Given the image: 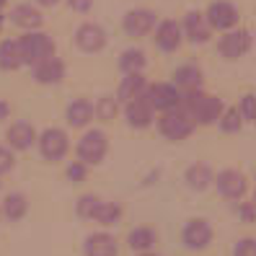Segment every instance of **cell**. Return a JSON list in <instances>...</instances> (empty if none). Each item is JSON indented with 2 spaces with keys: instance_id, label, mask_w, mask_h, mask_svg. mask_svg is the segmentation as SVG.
<instances>
[{
  "instance_id": "cell-1",
  "label": "cell",
  "mask_w": 256,
  "mask_h": 256,
  "mask_svg": "<svg viewBox=\"0 0 256 256\" xmlns=\"http://www.w3.org/2000/svg\"><path fill=\"white\" fill-rule=\"evenodd\" d=\"M182 109L194 127L202 124V127H210V124H218V119L222 114V98L212 96V94H204V91H189V94H182Z\"/></svg>"
},
{
  "instance_id": "cell-2",
  "label": "cell",
  "mask_w": 256,
  "mask_h": 256,
  "mask_svg": "<svg viewBox=\"0 0 256 256\" xmlns=\"http://www.w3.org/2000/svg\"><path fill=\"white\" fill-rule=\"evenodd\" d=\"M18 42V52H21V62L24 65H42L44 60L54 57V39L44 32H26Z\"/></svg>"
},
{
  "instance_id": "cell-3",
  "label": "cell",
  "mask_w": 256,
  "mask_h": 256,
  "mask_svg": "<svg viewBox=\"0 0 256 256\" xmlns=\"http://www.w3.org/2000/svg\"><path fill=\"white\" fill-rule=\"evenodd\" d=\"M78 160L83 166H98L104 158H106V150H109V138L106 132L101 130H86L83 138L78 140Z\"/></svg>"
},
{
  "instance_id": "cell-4",
  "label": "cell",
  "mask_w": 256,
  "mask_h": 256,
  "mask_svg": "<svg viewBox=\"0 0 256 256\" xmlns=\"http://www.w3.org/2000/svg\"><path fill=\"white\" fill-rule=\"evenodd\" d=\"M145 101L150 104L153 112H174L182 106V91L174 86V83H148V91H145Z\"/></svg>"
},
{
  "instance_id": "cell-5",
  "label": "cell",
  "mask_w": 256,
  "mask_h": 256,
  "mask_svg": "<svg viewBox=\"0 0 256 256\" xmlns=\"http://www.w3.org/2000/svg\"><path fill=\"white\" fill-rule=\"evenodd\" d=\"M202 16H204V21H207L210 28H218V32H230V28H236L238 21H240V10L233 3H228V0H212Z\"/></svg>"
},
{
  "instance_id": "cell-6",
  "label": "cell",
  "mask_w": 256,
  "mask_h": 256,
  "mask_svg": "<svg viewBox=\"0 0 256 256\" xmlns=\"http://www.w3.org/2000/svg\"><path fill=\"white\" fill-rule=\"evenodd\" d=\"M39 153L44 160H62L68 156V150H70V140H68V132L65 130H60V127H47L39 138Z\"/></svg>"
},
{
  "instance_id": "cell-7",
  "label": "cell",
  "mask_w": 256,
  "mask_h": 256,
  "mask_svg": "<svg viewBox=\"0 0 256 256\" xmlns=\"http://www.w3.org/2000/svg\"><path fill=\"white\" fill-rule=\"evenodd\" d=\"M158 130H160L163 138H168V140L178 142V140H186L189 134L194 132V122H192V119H189L182 109H174V112L160 114Z\"/></svg>"
},
{
  "instance_id": "cell-8",
  "label": "cell",
  "mask_w": 256,
  "mask_h": 256,
  "mask_svg": "<svg viewBox=\"0 0 256 256\" xmlns=\"http://www.w3.org/2000/svg\"><path fill=\"white\" fill-rule=\"evenodd\" d=\"M156 24H158V13L150 10V8H134V10L124 13V18H122L124 34L134 36V39H138V36H148L156 28Z\"/></svg>"
},
{
  "instance_id": "cell-9",
  "label": "cell",
  "mask_w": 256,
  "mask_h": 256,
  "mask_svg": "<svg viewBox=\"0 0 256 256\" xmlns=\"http://www.w3.org/2000/svg\"><path fill=\"white\" fill-rule=\"evenodd\" d=\"M251 50V32L248 28H230L218 42V52L225 60H238Z\"/></svg>"
},
{
  "instance_id": "cell-10",
  "label": "cell",
  "mask_w": 256,
  "mask_h": 256,
  "mask_svg": "<svg viewBox=\"0 0 256 256\" xmlns=\"http://www.w3.org/2000/svg\"><path fill=\"white\" fill-rule=\"evenodd\" d=\"M182 240L189 251H204L210 244H212V225H210L204 218H194L184 225Z\"/></svg>"
},
{
  "instance_id": "cell-11",
  "label": "cell",
  "mask_w": 256,
  "mask_h": 256,
  "mask_svg": "<svg viewBox=\"0 0 256 256\" xmlns=\"http://www.w3.org/2000/svg\"><path fill=\"white\" fill-rule=\"evenodd\" d=\"M212 184L218 186V192L222 194L225 200H240L246 194L248 189V182H246V176L236 171V168H225L220 171L215 178H212Z\"/></svg>"
},
{
  "instance_id": "cell-12",
  "label": "cell",
  "mask_w": 256,
  "mask_h": 256,
  "mask_svg": "<svg viewBox=\"0 0 256 256\" xmlns=\"http://www.w3.org/2000/svg\"><path fill=\"white\" fill-rule=\"evenodd\" d=\"M75 44L88 52V54H94V52H101L104 47H106V32L94 24V21H88V24H80L78 26V32H75Z\"/></svg>"
},
{
  "instance_id": "cell-13",
  "label": "cell",
  "mask_w": 256,
  "mask_h": 256,
  "mask_svg": "<svg viewBox=\"0 0 256 256\" xmlns=\"http://www.w3.org/2000/svg\"><path fill=\"white\" fill-rule=\"evenodd\" d=\"M156 47L163 50V52H176L178 47H182V42H184V34H182V24H176V21H160L156 28Z\"/></svg>"
},
{
  "instance_id": "cell-14",
  "label": "cell",
  "mask_w": 256,
  "mask_h": 256,
  "mask_svg": "<svg viewBox=\"0 0 256 256\" xmlns=\"http://www.w3.org/2000/svg\"><path fill=\"white\" fill-rule=\"evenodd\" d=\"M182 34L192 44H207L210 36H212V28L207 26V21L200 10H189L186 18H184V26H182Z\"/></svg>"
},
{
  "instance_id": "cell-15",
  "label": "cell",
  "mask_w": 256,
  "mask_h": 256,
  "mask_svg": "<svg viewBox=\"0 0 256 256\" xmlns=\"http://www.w3.org/2000/svg\"><path fill=\"white\" fill-rule=\"evenodd\" d=\"M124 116H127V124L134 127V130H148L153 124V109H150V104L145 101V96L127 101L124 104Z\"/></svg>"
},
{
  "instance_id": "cell-16",
  "label": "cell",
  "mask_w": 256,
  "mask_h": 256,
  "mask_svg": "<svg viewBox=\"0 0 256 256\" xmlns=\"http://www.w3.org/2000/svg\"><path fill=\"white\" fill-rule=\"evenodd\" d=\"M10 24H16L24 32H39V26L44 24L42 10L32 3H18L16 8L10 10Z\"/></svg>"
},
{
  "instance_id": "cell-17",
  "label": "cell",
  "mask_w": 256,
  "mask_h": 256,
  "mask_svg": "<svg viewBox=\"0 0 256 256\" xmlns=\"http://www.w3.org/2000/svg\"><path fill=\"white\" fill-rule=\"evenodd\" d=\"M174 86H176L182 94L202 91V68L194 65V62H186V65H182V68H176V70H174Z\"/></svg>"
},
{
  "instance_id": "cell-18",
  "label": "cell",
  "mask_w": 256,
  "mask_h": 256,
  "mask_svg": "<svg viewBox=\"0 0 256 256\" xmlns=\"http://www.w3.org/2000/svg\"><path fill=\"white\" fill-rule=\"evenodd\" d=\"M6 140L13 150H28L36 142V130L28 124V122H13L6 130Z\"/></svg>"
},
{
  "instance_id": "cell-19",
  "label": "cell",
  "mask_w": 256,
  "mask_h": 256,
  "mask_svg": "<svg viewBox=\"0 0 256 256\" xmlns=\"http://www.w3.org/2000/svg\"><path fill=\"white\" fill-rule=\"evenodd\" d=\"M83 254L86 256H116L119 246H116V238L109 233H94L86 238L83 244Z\"/></svg>"
},
{
  "instance_id": "cell-20",
  "label": "cell",
  "mask_w": 256,
  "mask_h": 256,
  "mask_svg": "<svg viewBox=\"0 0 256 256\" xmlns=\"http://www.w3.org/2000/svg\"><path fill=\"white\" fill-rule=\"evenodd\" d=\"M34 78L42 86H57V83H62V78H65V62L60 57L44 60L42 65L34 68Z\"/></svg>"
},
{
  "instance_id": "cell-21",
  "label": "cell",
  "mask_w": 256,
  "mask_h": 256,
  "mask_svg": "<svg viewBox=\"0 0 256 256\" xmlns=\"http://www.w3.org/2000/svg\"><path fill=\"white\" fill-rule=\"evenodd\" d=\"M158 244V233L153 228H134L127 233V246L132 254H150Z\"/></svg>"
},
{
  "instance_id": "cell-22",
  "label": "cell",
  "mask_w": 256,
  "mask_h": 256,
  "mask_svg": "<svg viewBox=\"0 0 256 256\" xmlns=\"http://www.w3.org/2000/svg\"><path fill=\"white\" fill-rule=\"evenodd\" d=\"M148 91V80H145V75H124L122 83H119V91H116V101H134V98H140L145 96Z\"/></svg>"
},
{
  "instance_id": "cell-23",
  "label": "cell",
  "mask_w": 256,
  "mask_h": 256,
  "mask_svg": "<svg viewBox=\"0 0 256 256\" xmlns=\"http://www.w3.org/2000/svg\"><path fill=\"white\" fill-rule=\"evenodd\" d=\"M94 116V109H91V101L86 98H72L68 106H65V119L70 127H86Z\"/></svg>"
},
{
  "instance_id": "cell-24",
  "label": "cell",
  "mask_w": 256,
  "mask_h": 256,
  "mask_svg": "<svg viewBox=\"0 0 256 256\" xmlns=\"http://www.w3.org/2000/svg\"><path fill=\"white\" fill-rule=\"evenodd\" d=\"M212 178H215V174H212V168H210L207 163H194V166H189L186 174H184V182L194 192H204L210 184H212Z\"/></svg>"
},
{
  "instance_id": "cell-25",
  "label": "cell",
  "mask_w": 256,
  "mask_h": 256,
  "mask_svg": "<svg viewBox=\"0 0 256 256\" xmlns=\"http://www.w3.org/2000/svg\"><path fill=\"white\" fill-rule=\"evenodd\" d=\"M145 65H148V57H145V52L138 50V47L124 50L122 57H119V68H122L124 75H142Z\"/></svg>"
},
{
  "instance_id": "cell-26",
  "label": "cell",
  "mask_w": 256,
  "mask_h": 256,
  "mask_svg": "<svg viewBox=\"0 0 256 256\" xmlns=\"http://www.w3.org/2000/svg\"><path fill=\"white\" fill-rule=\"evenodd\" d=\"M26 212H28V200L21 192L8 194V197L3 200V204H0V215H6L8 220H21Z\"/></svg>"
},
{
  "instance_id": "cell-27",
  "label": "cell",
  "mask_w": 256,
  "mask_h": 256,
  "mask_svg": "<svg viewBox=\"0 0 256 256\" xmlns=\"http://www.w3.org/2000/svg\"><path fill=\"white\" fill-rule=\"evenodd\" d=\"M21 62V52H18V42L16 39H6L0 42V70H18Z\"/></svg>"
},
{
  "instance_id": "cell-28",
  "label": "cell",
  "mask_w": 256,
  "mask_h": 256,
  "mask_svg": "<svg viewBox=\"0 0 256 256\" xmlns=\"http://www.w3.org/2000/svg\"><path fill=\"white\" fill-rule=\"evenodd\" d=\"M94 220H96L98 225H104V228L116 225L119 220H122V204H119V202H104V200H101V204H98V210H96Z\"/></svg>"
},
{
  "instance_id": "cell-29",
  "label": "cell",
  "mask_w": 256,
  "mask_h": 256,
  "mask_svg": "<svg viewBox=\"0 0 256 256\" xmlns=\"http://www.w3.org/2000/svg\"><path fill=\"white\" fill-rule=\"evenodd\" d=\"M91 109H94L96 119H101V122H112V119L119 114V101L114 96H101Z\"/></svg>"
},
{
  "instance_id": "cell-30",
  "label": "cell",
  "mask_w": 256,
  "mask_h": 256,
  "mask_svg": "<svg viewBox=\"0 0 256 256\" xmlns=\"http://www.w3.org/2000/svg\"><path fill=\"white\" fill-rule=\"evenodd\" d=\"M218 124H220L222 132H228V134H230V132H238L240 127H244L238 109H222V114H220V119H218Z\"/></svg>"
},
{
  "instance_id": "cell-31",
  "label": "cell",
  "mask_w": 256,
  "mask_h": 256,
  "mask_svg": "<svg viewBox=\"0 0 256 256\" xmlns=\"http://www.w3.org/2000/svg\"><path fill=\"white\" fill-rule=\"evenodd\" d=\"M98 204H101V197H96V194H83V197L78 200V215L83 220H94Z\"/></svg>"
},
{
  "instance_id": "cell-32",
  "label": "cell",
  "mask_w": 256,
  "mask_h": 256,
  "mask_svg": "<svg viewBox=\"0 0 256 256\" xmlns=\"http://www.w3.org/2000/svg\"><path fill=\"white\" fill-rule=\"evenodd\" d=\"M65 174H68V178L72 184H80V182H86V176H88V166H83L80 160H72V163H68Z\"/></svg>"
},
{
  "instance_id": "cell-33",
  "label": "cell",
  "mask_w": 256,
  "mask_h": 256,
  "mask_svg": "<svg viewBox=\"0 0 256 256\" xmlns=\"http://www.w3.org/2000/svg\"><path fill=\"white\" fill-rule=\"evenodd\" d=\"M233 256H256L254 238H240L238 244L233 246Z\"/></svg>"
},
{
  "instance_id": "cell-34",
  "label": "cell",
  "mask_w": 256,
  "mask_h": 256,
  "mask_svg": "<svg viewBox=\"0 0 256 256\" xmlns=\"http://www.w3.org/2000/svg\"><path fill=\"white\" fill-rule=\"evenodd\" d=\"M240 122H251L254 119V96L251 94H246L244 98H240Z\"/></svg>"
},
{
  "instance_id": "cell-35",
  "label": "cell",
  "mask_w": 256,
  "mask_h": 256,
  "mask_svg": "<svg viewBox=\"0 0 256 256\" xmlns=\"http://www.w3.org/2000/svg\"><path fill=\"white\" fill-rule=\"evenodd\" d=\"M13 163H16V160H13V153H10L6 145H0V176L8 174L13 168Z\"/></svg>"
},
{
  "instance_id": "cell-36",
  "label": "cell",
  "mask_w": 256,
  "mask_h": 256,
  "mask_svg": "<svg viewBox=\"0 0 256 256\" xmlns=\"http://www.w3.org/2000/svg\"><path fill=\"white\" fill-rule=\"evenodd\" d=\"M94 6V0H68V8L70 10H78V13H88Z\"/></svg>"
},
{
  "instance_id": "cell-37",
  "label": "cell",
  "mask_w": 256,
  "mask_h": 256,
  "mask_svg": "<svg viewBox=\"0 0 256 256\" xmlns=\"http://www.w3.org/2000/svg\"><path fill=\"white\" fill-rule=\"evenodd\" d=\"M238 215L244 218V222H254V202H240Z\"/></svg>"
},
{
  "instance_id": "cell-38",
  "label": "cell",
  "mask_w": 256,
  "mask_h": 256,
  "mask_svg": "<svg viewBox=\"0 0 256 256\" xmlns=\"http://www.w3.org/2000/svg\"><path fill=\"white\" fill-rule=\"evenodd\" d=\"M8 116H10V104L0 98V122H3V119H8Z\"/></svg>"
},
{
  "instance_id": "cell-39",
  "label": "cell",
  "mask_w": 256,
  "mask_h": 256,
  "mask_svg": "<svg viewBox=\"0 0 256 256\" xmlns=\"http://www.w3.org/2000/svg\"><path fill=\"white\" fill-rule=\"evenodd\" d=\"M36 3H39V6H44V8H52V6H57V3H60V0H36Z\"/></svg>"
},
{
  "instance_id": "cell-40",
  "label": "cell",
  "mask_w": 256,
  "mask_h": 256,
  "mask_svg": "<svg viewBox=\"0 0 256 256\" xmlns=\"http://www.w3.org/2000/svg\"><path fill=\"white\" fill-rule=\"evenodd\" d=\"M6 3H8V0H0V13H3V8H6Z\"/></svg>"
},
{
  "instance_id": "cell-41",
  "label": "cell",
  "mask_w": 256,
  "mask_h": 256,
  "mask_svg": "<svg viewBox=\"0 0 256 256\" xmlns=\"http://www.w3.org/2000/svg\"><path fill=\"white\" fill-rule=\"evenodd\" d=\"M138 256H158V254H153V251H150V254H138Z\"/></svg>"
},
{
  "instance_id": "cell-42",
  "label": "cell",
  "mask_w": 256,
  "mask_h": 256,
  "mask_svg": "<svg viewBox=\"0 0 256 256\" xmlns=\"http://www.w3.org/2000/svg\"><path fill=\"white\" fill-rule=\"evenodd\" d=\"M0 34H3V16H0Z\"/></svg>"
}]
</instances>
